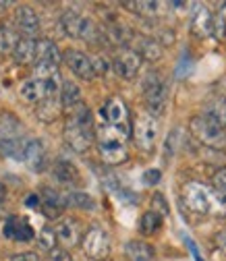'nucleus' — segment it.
Segmentation results:
<instances>
[{"label":"nucleus","mask_w":226,"mask_h":261,"mask_svg":"<svg viewBox=\"0 0 226 261\" xmlns=\"http://www.w3.org/2000/svg\"><path fill=\"white\" fill-rule=\"evenodd\" d=\"M133 139L141 151H152L158 139V120L149 112H141L133 124Z\"/></svg>","instance_id":"obj_7"},{"label":"nucleus","mask_w":226,"mask_h":261,"mask_svg":"<svg viewBox=\"0 0 226 261\" xmlns=\"http://www.w3.org/2000/svg\"><path fill=\"white\" fill-rule=\"evenodd\" d=\"M139 56L141 58H147V60H158L162 56V46H160L156 40L152 38H141L139 40V48H137Z\"/></svg>","instance_id":"obj_27"},{"label":"nucleus","mask_w":226,"mask_h":261,"mask_svg":"<svg viewBox=\"0 0 226 261\" xmlns=\"http://www.w3.org/2000/svg\"><path fill=\"white\" fill-rule=\"evenodd\" d=\"M36 42L34 38H21L17 48H15V60L19 64H29L31 60H36Z\"/></svg>","instance_id":"obj_23"},{"label":"nucleus","mask_w":226,"mask_h":261,"mask_svg":"<svg viewBox=\"0 0 226 261\" xmlns=\"http://www.w3.org/2000/svg\"><path fill=\"white\" fill-rule=\"evenodd\" d=\"M60 62V50L58 46L48 40V38H40L36 42V64H56Z\"/></svg>","instance_id":"obj_18"},{"label":"nucleus","mask_w":226,"mask_h":261,"mask_svg":"<svg viewBox=\"0 0 226 261\" xmlns=\"http://www.w3.org/2000/svg\"><path fill=\"white\" fill-rule=\"evenodd\" d=\"M64 199H60V195L58 193H54V191H50V189H46L44 191V199H42V212H44V216L46 218H50V220H56L60 214H62V210H64Z\"/></svg>","instance_id":"obj_21"},{"label":"nucleus","mask_w":226,"mask_h":261,"mask_svg":"<svg viewBox=\"0 0 226 261\" xmlns=\"http://www.w3.org/2000/svg\"><path fill=\"white\" fill-rule=\"evenodd\" d=\"M27 139L25 137H19L15 141H9V143H3L0 145V153H5L13 160H25V149H27Z\"/></svg>","instance_id":"obj_26"},{"label":"nucleus","mask_w":226,"mask_h":261,"mask_svg":"<svg viewBox=\"0 0 226 261\" xmlns=\"http://www.w3.org/2000/svg\"><path fill=\"white\" fill-rule=\"evenodd\" d=\"M127 137L122 130L110 126V124H100L95 126V139H98V149L100 155L106 164H122L127 160L129 151H127Z\"/></svg>","instance_id":"obj_2"},{"label":"nucleus","mask_w":226,"mask_h":261,"mask_svg":"<svg viewBox=\"0 0 226 261\" xmlns=\"http://www.w3.org/2000/svg\"><path fill=\"white\" fill-rule=\"evenodd\" d=\"M64 201L75 205V207H83V210H93V205H95L93 199L85 193H71V195H67V199Z\"/></svg>","instance_id":"obj_29"},{"label":"nucleus","mask_w":226,"mask_h":261,"mask_svg":"<svg viewBox=\"0 0 226 261\" xmlns=\"http://www.w3.org/2000/svg\"><path fill=\"white\" fill-rule=\"evenodd\" d=\"M224 34H226V25H224V19H222V17L214 19V36H216V38H224Z\"/></svg>","instance_id":"obj_35"},{"label":"nucleus","mask_w":226,"mask_h":261,"mask_svg":"<svg viewBox=\"0 0 226 261\" xmlns=\"http://www.w3.org/2000/svg\"><path fill=\"white\" fill-rule=\"evenodd\" d=\"M60 25L64 29V34L71 36V38H79V40H85V42H91L95 38V25L87 17H81L75 11L64 13L62 19H60Z\"/></svg>","instance_id":"obj_9"},{"label":"nucleus","mask_w":226,"mask_h":261,"mask_svg":"<svg viewBox=\"0 0 226 261\" xmlns=\"http://www.w3.org/2000/svg\"><path fill=\"white\" fill-rule=\"evenodd\" d=\"M189 128L193 137H195L199 143L208 145V147H214V149H220L226 145V133L224 128L210 122L208 118H204L202 114L199 116H193L191 122H189Z\"/></svg>","instance_id":"obj_4"},{"label":"nucleus","mask_w":226,"mask_h":261,"mask_svg":"<svg viewBox=\"0 0 226 261\" xmlns=\"http://www.w3.org/2000/svg\"><path fill=\"white\" fill-rule=\"evenodd\" d=\"M13 261H40V257H38L36 253L27 251V253H19V255H15Z\"/></svg>","instance_id":"obj_37"},{"label":"nucleus","mask_w":226,"mask_h":261,"mask_svg":"<svg viewBox=\"0 0 226 261\" xmlns=\"http://www.w3.org/2000/svg\"><path fill=\"white\" fill-rule=\"evenodd\" d=\"M15 27L25 38H34L40 31V17L31 7H17L15 11Z\"/></svg>","instance_id":"obj_14"},{"label":"nucleus","mask_w":226,"mask_h":261,"mask_svg":"<svg viewBox=\"0 0 226 261\" xmlns=\"http://www.w3.org/2000/svg\"><path fill=\"white\" fill-rule=\"evenodd\" d=\"M79 102H81V91H79V87H77L73 81H64L62 87H60V104L67 108V110H71V108L77 106Z\"/></svg>","instance_id":"obj_24"},{"label":"nucleus","mask_w":226,"mask_h":261,"mask_svg":"<svg viewBox=\"0 0 226 261\" xmlns=\"http://www.w3.org/2000/svg\"><path fill=\"white\" fill-rule=\"evenodd\" d=\"M183 201L191 212L210 214L216 203L226 201V195H222L218 191H212L202 182H189L183 189Z\"/></svg>","instance_id":"obj_3"},{"label":"nucleus","mask_w":226,"mask_h":261,"mask_svg":"<svg viewBox=\"0 0 226 261\" xmlns=\"http://www.w3.org/2000/svg\"><path fill=\"white\" fill-rule=\"evenodd\" d=\"M202 116L224 128L226 126V100L224 97H212V100H208L204 104Z\"/></svg>","instance_id":"obj_19"},{"label":"nucleus","mask_w":226,"mask_h":261,"mask_svg":"<svg viewBox=\"0 0 226 261\" xmlns=\"http://www.w3.org/2000/svg\"><path fill=\"white\" fill-rule=\"evenodd\" d=\"M212 182H214V191L226 195V170H218V172L214 174Z\"/></svg>","instance_id":"obj_33"},{"label":"nucleus","mask_w":226,"mask_h":261,"mask_svg":"<svg viewBox=\"0 0 226 261\" xmlns=\"http://www.w3.org/2000/svg\"><path fill=\"white\" fill-rule=\"evenodd\" d=\"M19 31L17 27L9 23H0V56H9L15 54V48L19 44Z\"/></svg>","instance_id":"obj_20"},{"label":"nucleus","mask_w":226,"mask_h":261,"mask_svg":"<svg viewBox=\"0 0 226 261\" xmlns=\"http://www.w3.org/2000/svg\"><path fill=\"white\" fill-rule=\"evenodd\" d=\"M158 180H160V170H147L143 174V182L145 185H156Z\"/></svg>","instance_id":"obj_36"},{"label":"nucleus","mask_w":226,"mask_h":261,"mask_svg":"<svg viewBox=\"0 0 226 261\" xmlns=\"http://www.w3.org/2000/svg\"><path fill=\"white\" fill-rule=\"evenodd\" d=\"M5 7H7V3H0V11H5Z\"/></svg>","instance_id":"obj_41"},{"label":"nucleus","mask_w":226,"mask_h":261,"mask_svg":"<svg viewBox=\"0 0 226 261\" xmlns=\"http://www.w3.org/2000/svg\"><path fill=\"white\" fill-rule=\"evenodd\" d=\"M152 203H154V210H152V212H156L158 216H166V214H168V205H166V201H164L162 195H154Z\"/></svg>","instance_id":"obj_34"},{"label":"nucleus","mask_w":226,"mask_h":261,"mask_svg":"<svg viewBox=\"0 0 226 261\" xmlns=\"http://www.w3.org/2000/svg\"><path fill=\"white\" fill-rule=\"evenodd\" d=\"M25 164L29 170H34V172H42L44 166H46V149H44V143L40 139H31L27 143V149H25Z\"/></svg>","instance_id":"obj_16"},{"label":"nucleus","mask_w":226,"mask_h":261,"mask_svg":"<svg viewBox=\"0 0 226 261\" xmlns=\"http://www.w3.org/2000/svg\"><path fill=\"white\" fill-rule=\"evenodd\" d=\"M0 234L5 239H11V241H17V243H27L36 237L34 228L29 226V222L25 218H17V216H11L3 222L0 226Z\"/></svg>","instance_id":"obj_11"},{"label":"nucleus","mask_w":226,"mask_h":261,"mask_svg":"<svg viewBox=\"0 0 226 261\" xmlns=\"http://www.w3.org/2000/svg\"><path fill=\"white\" fill-rule=\"evenodd\" d=\"M143 97H145V104H147L149 114L158 116V114L164 112L168 89H166V83L162 81V77H160L158 73H152L145 79V83H143Z\"/></svg>","instance_id":"obj_6"},{"label":"nucleus","mask_w":226,"mask_h":261,"mask_svg":"<svg viewBox=\"0 0 226 261\" xmlns=\"http://www.w3.org/2000/svg\"><path fill=\"white\" fill-rule=\"evenodd\" d=\"M141 56H139V52L137 50H133V48H122L116 56H114V62H112V69H114V73L118 75V77H122V79H133L137 73H139V69H141Z\"/></svg>","instance_id":"obj_10"},{"label":"nucleus","mask_w":226,"mask_h":261,"mask_svg":"<svg viewBox=\"0 0 226 261\" xmlns=\"http://www.w3.org/2000/svg\"><path fill=\"white\" fill-rule=\"evenodd\" d=\"M191 31L197 38H210L214 36V17L210 15V11L206 7H197L195 15L191 21Z\"/></svg>","instance_id":"obj_17"},{"label":"nucleus","mask_w":226,"mask_h":261,"mask_svg":"<svg viewBox=\"0 0 226 261\" xmlns=\"http://www.w3.org/2000/svg\"><path fill=\"white\" fill-rule=\"evenodd\" d=\"M160 226H162V216H158L156 212H145L139 220V230L143 234H154L160 230Z\"/></svg>","instance_id":"obj_28"},{"label":"nucleus","mask_w":226,"mask_h":261,"mask_svg":"<svg viewBox=\"0 0 226 261\" xmlns=\"http://www.w3.org/2000/svg\"><path fill=\"white\" fill-rule=\"evenodd\" d=\"M25 203H27V207H31V210H42V199L38 197V195H29V197L25 199Z\"/></svg>","instance_id":"obj_38"},{"label":"nucleus","mask_w":226,"mask_h":261,"mask_svg":"<svg viewBox=\"0 0 226 261\" xmlns=\"http://www.w3.org/2000/svg\"><path fill=\"white\" fill-rule=\"evenodd\" d=\"M54 232H56L58 243L64 249H71L79 241H83V237H81V224L75 218H64L62 222H58V226L54 228Z\"/></svg>","instance_id":"obj_13"},{"label":"nucleus","mask_w":226,"mask_h":261,"mask_svg":"<svg viewBox=\"0 0 226 261\" xmlns=\"http://www.w3.org/2000/svg\"><path fill=\"white\" fill-rule=\"evenodd\" d=\"M124 253L131 261H152L156 251L145 241H129L124 247Z\"/></svg>","instance_id":"obj_22"},{"label":"nucleus","mask_w":226,"mask_h":261,"mask_svg":"<svg viewBox=\"0 0 226 261\" xmlns=\"http://www.w3.org/2000/svg\"><path fill=\"white\" fill-rule=\"evenodd\" d=\"M40 247L42 249H46V251H52L54 247H56V243H58V239H56V232L52 230V228H44V230L40 232Z\"/></svg>","instance_id":"obj_30"},{"label":"nucleus","mask_w":226,"mask_h":261,"mask_svg":"<svg viewBox=\"0 0 226 261\" xmlns=\"http://www.w3.org/2000/svg\"><path fill=\"white\" fill-rule=\"evenodd\" d=\"M58 114H60V102H58V97H48V100H44L42 104H38V116H40V120L52 122V120H56Z\"/></svg>","instance_id":"obj_25"},{"label":"nucleus","mask_w":226,"mask_h":261,"mask_svg":"<svg viewBox=\"0 0 226 261\" xmlns=\"http://www.w3.org/2000/svg\"><path fill=\"white\" fill-rule=\"evenodd\" d=\"M95 137V128L91 120L89 108L79 102L69 110V118L64 124V141H67L75 151H87Z\"/></svg>","instance_id":"obj_1"},{"label":"nucleus","mask_w":226,"mask_h":261,"mask_svg":"<svg viewBox=\"0 0 226 261\" xmlns=\"http://www.w3.org/2000/svg\"><path fill=\"white\" fill-rule=\"evenodd\" d=\"M23 137V124L13 112H0V145Z\"/></svg>","instance_id":"obj_15"},{"label":"nucleus","mask_w":226,"mask_h":261,"mask_svg":"<svg viewBox=\"0 0 226 261\" xmlns=\"http://www.w3.org/2000/svg\"><path fill=\"white\" fill-rule=\"evenodd\" d=\"M56 178H60L62 182H69V180H73L77 174H75V168L71 166V164H67V162H60V164L56 166Z\"/></svg>","instance_id":"obj_31"},{"label":"nucleus","mask_w":226,"mask_h":261,"mask_svg":"<svg viewBox=\"0 0 226 261\" xmlns=\"http://www.w3.org/2000/svg\"><path fill=\"white\" fill-rule=\"evenodd\" d=\"M64 62L69 64V69L73 75H77L79 79H93L95 77V69H93V60L79 50H67L64 52Z\"/></svg>","instance_id":"obj_12"},{"label":"nucleus","mask_w":226,"mask_h":261,"mask_svg":"<svg viewBox=\"0 0 226 261\" xmlns=\"http://www.w3.org/2000/svg\"><path fill=\"white\" fill-rule=\"evenodd\" d=\"M216 245H218V249L222 253H226V230H222V232L216 234Z\"/></svg>","instance_id":"obj_39"},{"label":"nucleus","mask_w":226,"mask_h":261,"mask_svg":"<svg viewBox=\"0 0 226 261\" xmlns=\"http://www.w3.org/2000/svg\"><path fill=\"white\" fill-rule=\"evenodd\" d=\"M100 114H102L104 124H110V126L122 130L124 135L131 133V126H129V110H127L124 102L118 95L108 97V100L104 102V106H102V110H100Z\"/></svg>","instance_id":"obj_8"},{"label":"nucleus","mask_w":226,"mask_h":261,"mask_svg":"<svg viewBox=\"0 0 226 261\" xmlns=\"http://www.w3.org/2000/svg\"><path fill=\"white\" fill-rule=\"evenodd\" d=\"M81 247L85 251V255L93 261H106V257L110 255V237L104 228L100 226H91L89 230L83 234Z\"/></svg>","instance_id":"obj_5"},{"label":"nucleus","mask_w":226,"mask_h":261,"mask_svg":"<svg viewBox=\"0 0 226 261\" xmlns=\"http://www.w3.org/2000/svg\"><path fill=\"white\" fill-rule=\"evenodd\" d=\"M5 197H7V189H5V185L0 182V203L5 201Z\"/></svg>","instance_id":"obj_40"},{"label":"nucleus","mask_w":226,"mask_h":261,"mask_svg":"<svg viewBox=\"0 0 226 261\" xmlns=\"http://www.w3.org/2000/svg\"><path fill=\"white\" fill-rule=\"evenodd\" d=\"M124 7H131L141 15H156L160 3H124Z\"/></svg>","instance_id":"obj_32"}]
</instances>
